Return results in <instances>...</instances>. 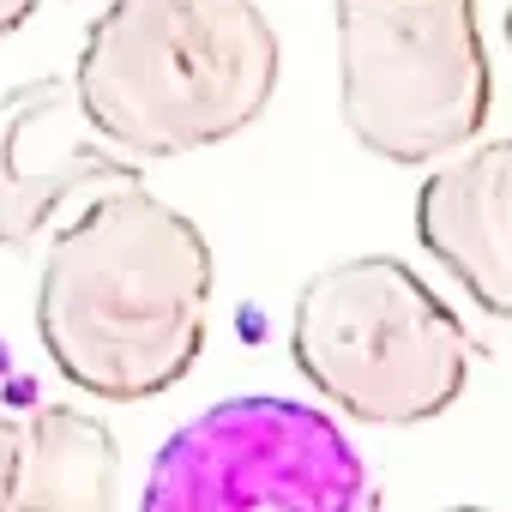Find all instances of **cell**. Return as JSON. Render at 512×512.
Listing matches in <instances>:
<instances>
[{
  "label": "cell",
  "mask_w": 512,
  "mask_h": 512,
  "mask_svg": "<svg viewBox=\"0 0 512 512\" xmlns=\"http://www.w3.org/2000/svg\"><path fill=\"white\" fill-rule=\"evenodd\" d=\"M211 241L145 181L79 205L43 253L37 338L61 380L145 404L187 380L211 320Z\"/></svg>",
  "instance_id": "1"
},
{
  "label": "cell",
  "mask_w": 512,
  "mask_h": 512,
  "mask_svg": "<svg viewBox=\"0 0 512 512\" xmlns=\"http://www.w3.org/2000/svg\"><path fill=\"white\" fill-rule=\"evenodd\" d=\"M338 109L386 163H446L476 145L494 103L476 0H332Z\"/></svg>",
  "instance_id": "4"
},
{
  "label": "cell",
  "mask_w": 512,
  "mask_h": 512,
  "mask_svg": "<svg viewBox=\"0 0 512 512\" xmlns=\"http://www.w3.org/2000/svg\"><path fill=\"white\" fill-rule=\"evenodd\" d=\"M13 512H121V446L109 422L79 404L25 410Z\"/></svg>",
  "instance_id": "8"
},
{
  "label": "cell",
  "mask_w": 512,
  "mask_h": 512,
  "mask_svg": "<svg viewBox=\"0 0 512 512\" xmlns=\"http://www.w3.org/2000/svg\"><path fill=\"white\" fill-rule=\"evenodd\" d=\"M13 464H19V416H0V512H13Z\"/></svg>",
  "instance_id": "9"
},
{
  "label": "cell",
  "mask_w": 512,
  "mask_h": 512,
  "mask_svg": "<svg viewBox=\"0 0 512 512\" xmlns=\"http://www.w3.org/2000/svg\"><path fill=\"white\" fill-rule=\"evenodd\" d=\"M506 49H512V0H506Z\"/></svg>",
  "instance_id": "11"
},
{
  "label": "cell",
  "mask_w": 512,
  "mask_h": 512,
  "mask_svg": "<svg viewBox=\"0 0 512 512\" xmlns=\"http://www.w3.org/2000/svg\"><path fill=\"white\" fill-rule=\"evenodd\" d=\"M139 512H380V482L338 416L247 392L157 446Z\"/></svg>",
  "instance_id": "5"
},
{
  "label": "cell",
  "mask_w": 512,
  "mask_h": 512,
  "mask_svg": "<svg viewBox=\"0 0 512 512\" xmlns=\"http://www.w3.org/2000/svg\"><path fill=\"white\" fill-rule=\"evenodd\" d=\"M446 512H488V506H446Z\"/></svg>",
  "instance_id": "12"
},
{
  "label": "cell",
  "mask_w": 512,
  "mask_h": 512,
  "mask_svg": "<svg viewBox=\"0 0 512 512\" xmlns=\"http://www.w3.org/2000/svg\"><path fill=\"white\" fill-rule=\"evenodd\" d=\"M416 241L482 314L512 326V133L446 157L416 187Z\"/></svg>",
  "instance_id": "7"
},
{
  "label": "cell",
  "mask_w": 512,
  "mask_h": 512,
  "mask_svg": "<svg viewBox=\"0 0 512 512\" xmlns=\"http://www.w3.org/2000/svg\"><path fill=\"white\" fill-rule=\"evenodd\" d=\"M290 356L338 416L416 428L464 398L476 350L422 272L386 253H356L296 290Z\"/></svg>",
  "instance_id": "3"
},
{
  "label": "cell",
  "mask_w": 512,
  "mask_h": 512,
  "mask_svg": "<svg viewBox=\"0 0 512 512\" xmlns=\"http://www.w3.org/2000/svg\"><path fill=\"white\" fill-rule=\"evenodd\" d=\"M133 181L139 163L97 133L73 79H25L0 91V247L25 253L67 205H91Z\"/></svg>",
  "instance_id": "6"
},
{
  "label": "cell",
  "mask_w": 512,
  "mask_h": 512,
  "mask_svg": "<svg viewBox=\"0 0 512 512\" xmlns=\"http://www.w3.org/2000/svg\"><path fill=\"white\" fill-rule=\"evenodd\" d=\"M37 7H43V0H0V37H13Z\"/></svg>",
  "instance_id": "10"
},
{
  "label": "cell",
  "mask_w": 512,
  "mask_h": 512,
  "mask_svg": "<svg viewBox=\"0 0 512 512\" xmlns=\"http://www.w3.org/2000/svg\"><path fill=\"white\" fill-rule=\"evenodd\" d=\"M284 55L260 0H109L73 91L121 157H187L266 115Z\"/></svg>",
  "instance_id": "2"
}]
</instances>
